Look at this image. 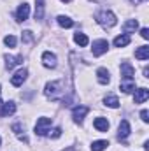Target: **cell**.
<instances>
[{"instance_id": "cell-3", "label": "cell", "mask_w": 149, "mask_h": 151, "mask_svg": "<svg viewBox=\"0 0 149 151\" xmlns=\"http://www.w3.org/2000/svg\"><path fill=\"white\" fill-rule=\"evenodd\" d=\"M49 128H51V118H46V116L39 118L37 123H35V134L37 135H47Z\"/></svg>"}, {"instance_id": "cell-24", "label": "cell", "mask_w": 149, "mask_h": 151, "mask_svg": "<svg viewBox=\"0 0 149 151\" xmlns=\"http://www.w3.org/2000/svg\"><path fill=\"white\" fill-rule=\"evenodd\" d=\"M56 21H58V25H60L62 28H70V27L74 25V21H72L69 16H58Z\"/></svg>"}, {"instance_id": "cell-18", "label": "cell", "mask_w": 149, "mask_h": 151, "mask_svg": "<svg viewBox=\"0 0 149 151\" xmlns=\"http://www.w3.org/2000/svg\"><path fill=\"white\" fill-rule=\"evenodd\" d=\"M121 90H123V93H132L135 90V81L133 79H123L121 81Z\"/></svg>"}, {"instance_id": "cell-30", "label": "cell", "mask_w": 149, "mask_h": 151, "mask_svg": "<svg viewBox=\"0 0 149 151\" xmlns=\"http://www.w3.org/2000/svg\"><path fill=\"white\" fill-rule=\"evenodd\" d=\"M140 35H142V39H149V28H142Z\"/></svg>"}, {"instance_id": "cell-23", "label": "cell", "mask_w": 149, "mask_h": 151, "mask_svg": "<svg viewBox=\"0 0 149 151\" xmlns=\"http://www.w3.org/2000/svg\"><path fill=\"white\" fill-rule=\"evenodd\" d=\"M44 18V0H35V19Z\"/></svg>"}, {"instance_id": "cell-25", "label": "cell", "mask_w": 149, "mask_h": 151, "mask_svg": "<svg viewBox=\"0 0 149 151\" xmlns=\"http://www.w3.org/2000/svg\"><path fill=\"white\" fill-rule=\"evenodd\" d=\"M107 146H109L107 141H95V142L91 144V151H104Z\"/></svg>"}, {"instance_id": "cell-1", "label": "cell", "mask_w": 149, "mask_h": 151, "mask_svg": "<svg viewBox=\"0 0 149 151\" xmlns=\"http://www.w3.org/2000/svg\"><path fill=\"white\" fill-rule=\"evenodd\" d=\"M44 93H46V97L49 100H60V99H63V95H65V84H63V81L60 79V81L47 83Z\"/></svg>"}, {"instance_id": "cell-13", "label": "cell", "mask_w": 149, "mask_h": 151, "mask_svg": "<svg viewBox=\"0 0 149 151\" xmlns=\"http://www.w3.org/2000/svg\"><path fill=\"white\" fill-rule=\"evenodd\" d=\"M12 132L16 134V137H18L21 142L28 144V137H27V134H25V128L21 127V123H14V125H12Z\"/></svg>"}, {"instance_id": "cell-22", "label": "cell", "mask_w": 149, "mask_h": 151, "mask_svg": "<svg viewBox=\"0 0 149 151\" xmlns=\"http://www.w3.org/2000/svg\"><path fill=\"white\" fill-rule=\"evenodd\" d=\"M104 102H105V106H107V107H112V109H116V107L119 106L117 97H116V95H112V93H109V95L104 99Z\"/></svg>"}, {"instance_id": "cell-15", "label": "cell", "mask_w": 149, "mask_h": 151, "mask_svg": "<svg viewBox=\"0 0 149 151\" xmlns=\"http://www.w3.org/2000/svg\"><path fill=\"white\" fill-rule=\"evenodd\" d=\"M97 79H98L100 84H109V81H111V74H109V70L104 69V67H100V69L97 70Z\"/></svg>"}, {"instance_id": "cell-8", "label": "cell", "mask_w": 149, "mask_h": 151, "mask_svg": "<svg viewBox=\"0 0 149 151\" xmlns=\"http://www.w3.org/2000/svg\"><path fill=\"white\" fill-rule=\"evenodd\" d=\"M28 16H30V5L28 4H21L18 7V11H16V19L18 21H27Z\"/></svg>"}, {"instance_id": "cell-10", "label": "cell", "mask_w": 149, "mask_h": 151, "mask_svg": "<svg viewBox=\"0 0 149 151\" xmlns=\"http://www.w3.org/2000/svg\"><path fill=\"white\" fill-rule=\"evenodd\" d=\"M149 99V90L148 88H139L135 90V95H133V102L135 104H144Z\"/></svg>"}, {"instance_id": "cell-31", "label": "cell", "mask_w": 149, "mask_h": 151, "mask_svg": "<svg viewBox=\"0 0 149 151\" xmlns=\"http://www.w3.org/2000/svg\"><path fill=\"white\" fill-rule=\"evenodd\" d=\"M132 4H135V5H139V4H142V2H146V0H130Z\"/></svg>"}, {"instance_id": "cell-17", "label": "cell", "mask_w": 149, "mask_h": 151, "mask_svg": "<svg viewBox=\"0 0 149 151\" xmlns=\"http://www.w3.org/2000/svg\"><path fill=\"white\" fill-rule=\"evenodd\" d=\"M139 28V21L137 19H128L125 25H123V32L128 35V34H132V32H135Z\"/></svg>"}, {"instance_id": "cell-19", "label": "cell", "mask_w": 149, "mask_h": 151, "mask_svg": "<svg viewBox=\"0 0 149 151\" xmlns=\"http://www.w3.org/2000/svg\"><path fill=\"white\" fill-rule=\"evenodd\" d=\"M130 44V35H117V37L114 39V46L116 47H125V46H128Z\"/></svg>"}, {"instance_id": "cell-34", "label": "cell", "mask_w": 149, "mask_h": 151, "mask_svg": "<svg viewBox=\"0 0 149 151\" xmlns=\"http://www.w3.org/2000/svg\"><path fill=\"white\" fill-rule=\"evenodd\" d=\"M0 106H2V99H0Z\"/></svg>"}, {"instance_id": "cell-2", "label": "cell", "mask_w": 149, "mask_h": 151, "mask_svg": "<svg viewBox=\"0 0 149 151\" xmlns=\"http://www.w3.org/2000/svg\"><path fill=\"white\" fill-rule=\"evenodd\" d=\"M95 19H97V23H98V25H102L104 28H111V27H114V25L117 23L116 14H114L112 11H107V9L98 11V12H97V16H95Z\"/></svg>"}, {"instance_id": "cell-5", "label": "cell", "mask_w": 149, "mask_h": 151, "mask_svg": "<svg viewBox=\"0 0 149 151\" xmlns=\"http://www.w3.org/2000/svg\"><path fill=\"white\" fill-rule=\"evenodd\" d=\"M42 65L46 69H54L58 65V60H56V55L51 53V51H44L42 53Z\"/></svg>"}, {"instance_id": "cell-27", "label": "cell", "mask_w": 149, "mask_h": 151, "mask_svg": "<svg viewBox=\"0 0 149 151\" xmlns=\"http://www.w3.org/2000/svg\"><path fill=\"white\" fill-rule=\"evenodd\" d=\"M62 135V128H53V130H49V137H53V139H58Z\"/></svg>"}, {"instance_id": "cell-16", "label": "cell", "mask_w": 149, "mask_h": 151, "mask_svg": "<svg viewBox=\"0 0 149 151\" xmlns=\"http://www.w3.org/2000/svg\"><path fill=\"white\" fill-rule=\"evenodd\" d=\"M93 127H95L98 132H107V130H109V121H107V118H97V119L93 121Z\"/></svg>"}, {"instance_id": "cell-35", "label": "cell", "mask_w": 149, "mask_h": 151, "mask_svg": "<svg viewBox=\"0 0 149 151\" xmlns=\"http://www.w3.org/2000/svg\"><path fill=\"white\" fill-rule=\"evenodd\" d=\"M0 144H2V139H0Z\"/></svg>"}, {"instance_id": "cell-12", "label": "cell", "mask_w": 149, "mask_h": 151, "mask_svg": "<svg viewBox=\"0 0 149 151\" xmlns=\"http://www.w3.org/2000/svg\"><path fill=\"white\" fill-rule=\"evenodd\" d=\"M128 135H130V123H128L126 119H123V121L119 123V128H117V137H119L121 141H125Z\"/></svg>"}, {"instance_id": "cell-4", "label": "cell", "mask_w": 149, "mask_h": 151, "mask_svg": "<svg viewBox=\"0 0 149 151\" xmlns=\"http://www.w3.org/2000/svg\"><path fill=\"white\" fill-rule=\"evenodd\" d=\"M107 49H109V42H107L105 39L95 40V42H93V47H91V51H93L95 56H102L104 53H107Z\"/></svg>"}, {"instance_id": "cell-29", "label": "cell", "mask_w": 149, "mask_h": 151, "mask_svg": "<svg viewBox=\"0 0 149 151\" xmlns=\"http://www.w3.org/2000/svg\"><path fill=\"white\" fill-rule=\"evenodd\" d=\"M140 118H142V121H144V123H148V121H149V113L146 111V109L140 113Z\"/></svg>"}, {"instance_id": "cell-14", "label": "cell", "mask_w": 149, "mask_h": 151, "mask_svg": "<svg viewBox=\"0 0 149 151\" xmlns=\"http://www.w3.org/2000/svg\"><path fill=\"white\" fill-rule=\"evenodd\" d=\"M16 113V104L14 102H5L2 104V109H0V118H5V116H11V114Z\"/></svg>"}, {"instance_id": "cell-9", "label": "cell", "mask_w": 149, "mask_h": 151, "mask_svg": "<svg viewBox=\"0 0 149 151\" xmlns=\"http://www.w3.org/2000/svg\"><path fill=\"white\" fill-rule=\"evenodd\" d=\"M133 76H135V69L132 67V63L130 62H123L121 63V77L123 79H133Z\"/></svg>"}, {"instance_id": "cell-33", "label": "cell", "mask_w": 149, "mask_h": 151, "mask_svg": "<svg viewBox=\"0 0 149 151\" xmlns=\"http://www.w3.org/2000/svg\"><path fill=\"white\" fill-rule=\"evenodd\" d=\"M62 2H65V4H69V2H72V0H62Z\"/></svg>"}, {"instance_id": "cell-26", "label": "cell", "mask_w": 149, "mask_h": 151, "mask_svg": "<svg viewBox=\"0 0 149 151\" xmlns=\"http://www.w3.org/2000/svg\"><path fill=\"white\" fill-rule=\"evenodd\" d=\"M4 42H5V46L14 47V46H16V37H14V35H7V37H4Z\"/></svg>"}, {"instance_id": "cell-11", "label": "cell", "mask_w": 149, "mask_h": 151, "mask_svg": "<svg viewBox=\"0 0 149 151\" xmlns=\"http://www.w3.org/2000/svg\"><path fill=\"white\" fill-rule=\"evenodd\" d=\"M19 63H23V56L21 55H18V56H11V55H5V67L11 70V69H14L16 65H19Z\"/></svg>"}, {"instance_id": "cell-21", "label": "cell", "mask_w": 149, "mask_h": 151, "mask_svg": "<svg viewBox=\"0 0 149 151\" xmlns=\"http://www.w3.org/2000/svg\"><path fill=\"white\" fill-rule=\"evenodd\" d=\"M135 58H139V60H148L149 58V46H140V47L135 51Z\"/></svg>"}, {"instance_id": "cell-6", "label": "cell", "mask_w": 149, "mask_h": 151, "mask_svg": "<svg viewBox=\"0 0 149 151\" xmlns=\"http://www.w3.org/2000/svg\"><path fill=\"white\" fill-rule=\"evenodd\" d=\"M90 113V109L86 107V106H77L72 109V118H74L75 123H82V119H84V116Z\"/></svg>"}, {"instance_id": "cell-7", "label": "cell", "mask_w": 149, "mask_h": 151, "mask_svg": "<svg viewBox=\"0 0 149 151\" xmlns=\"http://www.w3.org/2000/svg\"><path fill=\"white\" fill-rule=\"evenodd\" d=\"M27 76H28V70H27V69H19L16 74L11 77V83H12L14 86H21V84L27 81Z\"/></svg>"}, {"instance_id": "cell-28", "label": "cell", "mask_w": 149, "mask_h": 151, "mask_svg": "<svg viewBox=\"0 0 149 151\" xmlns=\"http://www.w3.org/2000/svg\"><path fill=\"white\" fill-rule=\"evenodd\" d=\"M32 40H34L32 32H30V30H25V32H23V42H32Z\"/></svg>"}, {"instance_id": "cell-20", "label": "cell", "mask_w": 149, "mask_h": 151, "mask_svg": "<svg viewBox=\"0 0 149 151\" xmlns=\"http://www.w3.org/2000/svg\"><path fill=\"white\" fill-rule=\"evenodd\" d=\"M74 40H75V44H79L81 47H86L88 42H90L88 35H86V34H81V32H77V34L74 35Z\"/></svg>"}, {"instance_id": "cell-32", "label": "cell", "mask_w": 149, "mask_h": 151, "mask_svg": "<svg viewBox=\"0 0 149 151\" xmlns=\"http://www.w3.org/2000/svg\"><path fill=\"white\" fill-rule=\"evenodd\" d=\"M144 77H149V69L148 67H144Z\"/></svg>"}]
</instances>
